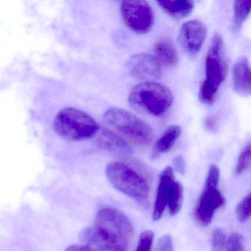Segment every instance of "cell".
Here are the masks:
<instances>
[{"label":"cell","instance_id":"cell-18","mask_svg":"<svg viewBox=\"0 0 251 251\" xmlns=\"http://www.w3.org/2000/svg\"><path fill=\"white\" fill-rule=\"evenodd\" d=\"M183 196V189L181 183L178 181H175L170 193L168 204H167L172 215L178 214L179 211L181 209Z\"/></svg>","mask_w":251,"mask_h":251},{"label":"cell","instance_id":"cell-15","mask_svg":"<svg viewBox=\"0 0 251 251\" xmlns=\"http://www.w3.org/2000/svg\"><path fill=\"white\" fill-rule=\"evenodd\" d=\"M180 133L181 128L178 126H172L169 127L155 142L152 152V158H156L161 154L170 151L174 146Z\"/></svg>","mask_w":251,"mask_h":251},{"label":"cell","instance_id":"cell-13","mask_svg":"<svg viewBox=\"0 0 251 251\" xmlns=\"http://www.w3.org/2000/svg\"><path fill=\"white\" fill-rule=\"evenodd\" d=\"M154 57L158 64L166 68H173L178 62L177 50L170 38L163 37L158 39L154 47Z\"/></svg>","mask_w":251,"mask_h":251},{"label":"cell","instance_id":"cell-8","mask_svg":"<svg viewBox=\"0 0 251 251\" xmlns=\"http://www.w3.org/2000/svg\"><path fill=\"white\" fill-rule=\"evenodd\" d=\"M120 12L125 24L135 33L145 34L152 29L153 11L146 1H124L122 2Z\"/></svg>","mask_w":251,"mask_h":251},{"label":"cell","instance_id":"cell-26","mask_svg":"<svg viewBox=\"0 0 251 251\" xmlns=\"http://www.w3.org/2000/svg\"><path fill=\"white\" fill-rule=\"evenodd\" d=\"M64 251H97L86 245H73L68 247Z\"/></svg>","mask_w":251,"mask_h":251},{"label":"cell","instance_id":"cell-23","mask_svg":"<svg viewBox=\"0 0 251 251\" xmlns=\"http://www.w3.org/2000/svg\"><path fill=\"white\" fill-rule=\"evenodd\" d=\"M154 233L152 230H147L141 234L136 251H151L153 242Z\"/></svg>","mask_w":251,"mask_h":251},{"label":"cell","instance_id":"cell-14","mask_svg":"<svg viewBox=\"0 0 251 251\" xmlns=\"http://www.w3.org/2000/svg\"><path fill=\"white\" fill-rule=\"evenodd\" d=\"M98 144L102 149L118 155H130L132 152L130 147L126 141L108 129H102L98 137Z\"/></svg>","mask_w":251,"mask_h":251},{"label":"cell","instance_id":"cell-17","mask_svg":"<svg viewBox=\"0 0 251 251\" xmlns=\"http://www.w3.org/2000/svg\"><path fill=\"white\" fill-rule=\"evenodd\" d=\"M251 9V0H239L234 2V17H233V27L239 30L244 22L247 20Z\"/></svg>","mask_w":251,"mask_h":251},{"label":"cell","instance_id":"cell-16","mask_svg":"<svg viewBox=\"0 0 251 251\" xmlns=\"http://www.w3.org/2000/svg\"><path fill=\"white\" fill-rule=\"evenodd\" d=\"M158 4L163 11L176 20H182L187 17L192 13L195 5L190 0L160 1Z\"/></svg>","mask_w":251,"mask_h":251},{"label":"cell","instance_id":"cell-24","mask_svg":"<svg viewBox=\"0 0 251 251\" xmlns=\"http://www.w3.org/2000/svg\"><path fill=\"white\" fill-rule=\"evenodd\" d=\"M156 251H174L173 239L170 235H164L158 239Z\"/></svg>","mask_w":251,"mask_h":251},{"label":"cell","instance_id":"cell-6","mask_svg":"<svg viewBox=\"0 0 251 251\" xmlns=\"http://www.w3.org/2000/svg\"><path fill=\"white\" fill-rule=\"evenodd\" d=\"M103 120L120 134L138 145H147L153 139L151 126L129 111L119 108L107 110Z\"/></svg>","mask_w":251,"mask_h":251},{"label":"cell","instance_id":"cell-9","mask_svg":"<svg viewBox=\"0 0 251 251\" xmlns=\"http://www.w3.org/2000/svg\"><path fill=\"white\" fill-rule=\"evenodd\" d=\"M206 36V27L203 23L192 20L182 25L179 33V43L186 53L194 56L201 50Z\"/></svg>","mask_w":251,"mask_h":251},{"label":"cell","instance_id":"cell-3","mask_svg":"<svg viewBox=\"0 0 251 251\" xmlns=\"http://www.w3.org/2000/svg\"><path fill=\"white\" fill-rule=\"evenodd\" d=\"M173 99L169 88L152 81L136 85L130 91L128 98L133 109L155 117L164 114L171 107Z\"/></svg>","mask_w":251,"mask_h":251},{"label":"cell","instance_id":"cell-19","mask_svg":"<svg viewBox=\"0 0 251 251\" xmlns=\"http://www.w3.org/2000/svg\"><path fill=\"white\" fill-rule=\"evenodd\" d=\"M251 195L249 193L238 203L236 208V215L240 223L247 221L251 217Z\"/></svg>","mask_w":251,"mask_h":251},{"label":"cell","instance_id":"cell-5","mask_svg":"<svg viewBox=\"0 0 251 251\" xmlns=\"http://www.w3.org/2000/svg\"><path fill=\"white\" fill-rule=\"evenodd\" d=\"M107 177L122 193L138 202L148 199L150 186L148 180L139 173L121 161H114L107 166Z\"/></svg>","mask_w":251,"mask_h":251},{"label":"cell","instance_id":"cell-1","mask_svg":"<svg viewBox=\"0 0 251 251\" xmlns=\"http://www.w3.org/2000/svg\"><path fill=\"white\" fill-rule=\"evenodd\" d=\"M133 235L128 217L117 208L100 210L92 227L83 229L80 240L90 248L102 251H127Z\"/></svg>","mask_w":251,"mask_h":251},{"label":"cell","instance_id":"cell-22","mask_svg":"<svg viewBox=\"0 0 251 251\" xmlns=\"http://www.w3.org/2000/svg\"><path fill=\"white\" fill-rule=\"evenodd\" d=\"M226 234L221 228L214 229L211 235L212 251H223L226 245Z\"/></svg>","mask_w":251,"mask_h":251},{"label":"cell","instance_id":"cell-20","mask_svg":"<svg viewBox=\"0 0 251 251\" xmlns=\"http://www.w3.org/2000/svg\"><path fill=\"white\" fill-rule=\"evenodd\" d=\"M251 167V144L248 143L241 152L236 167V174L241 175L249 170Z\"/></svg>","mask_w":251,"mask_h":251},{"label":"cell","instance_id":"cell-2","mask_svg":"<svg viewBox=\"0 0 251 251\" xmlns=\"http://www.w3.org/2000/svg\"><path fill=\"white\" fill-rule=\"evenodd\" d=\"M227 61L224 42L220 35H214L205 58V80L199 91L200 100L205 105H212L219 88L227 75Z\"/></svg>","mask_w":251,"mask_h":251},{"label":"cell","instance_id":"cell-12","mask_svg":"<svg viewBox=\"0 0 251 251\" xmlns=\"http://www.w3.org/2000/svg\"><path fill=\"white\" fill-rule=\"evenodd\" d=\"M233 86L235 92L242 96L251 93V67L247 58H240L233 69Z\"/></svg>","mask_w":251,"mask_h":251},{"label":"cell","instance_id":"cell-25","mask_svg":"<svg viewBox=\"0 0 251 251\" xmlns=\"http://www.w3.org/2000/svg\"><path fill=\"white\" fill-rule=\"evenodd\" d=\"M173 167L175 170L179 174L183 175L186 171V163H185L184 158L182 155H178L173 158Z\"/></svg>","mask_w":251,"mask_h":251},{"label":"cell","instance_id":"cell-27","mask_svg":"<svg viewBox=\"0 0 251 251\" xmlns=\"http://www.w3.org/2000/svg\"><path fill=\"white\" fill-rule=\"evenodd\" d=\"M205 125L206 126L207 128L212 129L214 126V120L212 117L206 119L205 121Z\"/></svg>","mask_w":251,"mask_h":251},{"label":"cell","instance_id":"cell-4","mask_svg":"<svg viewBox=\"0 0 251 251\" xmlns=\"http://www.w3.org/2000/svg\"><path fill=\"white\" fill-rule=\"evenodd\" d=\"M53 126L57 134L72 141L90 139L99 130V126L91 116L73 108L60 111L55 117Z\"/></svg>","mask_w":251,"mask_h":251},{"label":"cell","instance_id":"cell-21","mask_svg":"<svg viewBox=\"0 0 251 251\" xmlns=\"http://www.w3.org/2000/svg\"><path fill=\"white\" fill-rule=\"evenodd\" d=\"M225 251H244L243 237L238 233H233L225 245Z\"/></svg>","mask_w":251,"mask_h":251},{"label":"cell","instance_id":"cell-7","mask_svg":"<svg viewBox=\"0 0 251 251\" xmlns=\"http://www.w3.org/2000/svg\"><path fill=\"white\" fill-rule=\"evenodd\" d=\"M220 176L218 167L214 164L211 165L203 190L195 208V217L201 226H208L216 210L223 206L226 202L224 196L218 189Z\"/></svg>","mask_w":251,"mask_h":251},{"label":"cell","instance_id":"cell-10","mask_svg":"<svg viewBox=\"0 0 251 251\" xmlns=\"http://www.w3.org/2000/svg\"><path fill=\"white\" fill-rule=\"evenodd\" d=\"M127 73L138 80H151L161 76V66L155 57L148 53L133 55L126 63Z\"/></svg>","mask_w":251,"mask_h":251},{"label":"cell","instance_id":"cell-11","mask_svg":"<svg viewBox=\"0 0 251 251\" xmlns=\"http://www.w3.org/2000/svg\"><path fill=\"white\" fill-rule=\"evenodd\" d=\"M175 176L173 167H167L160 175L159 183L156 198L154 202L152 219L155 221L160 220L168 204L170 193L174 184Z\"/></svg>","mask_w":251,"mask_h":251}]
</instances>
